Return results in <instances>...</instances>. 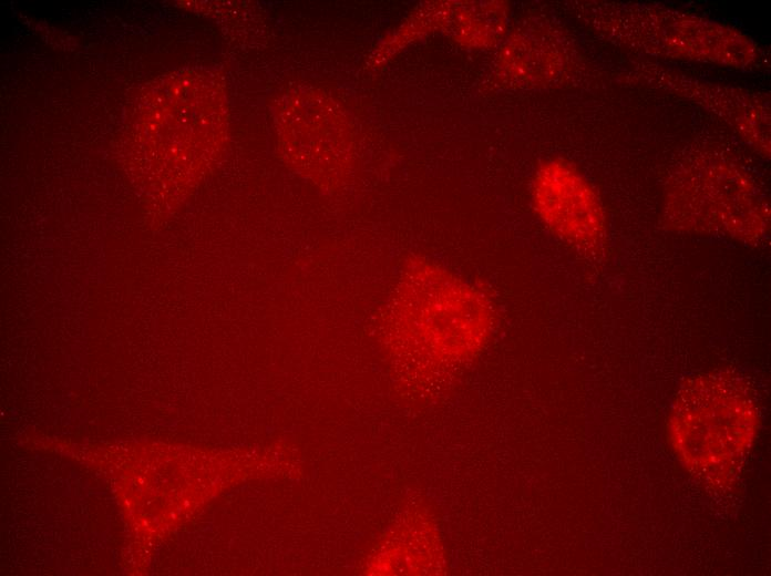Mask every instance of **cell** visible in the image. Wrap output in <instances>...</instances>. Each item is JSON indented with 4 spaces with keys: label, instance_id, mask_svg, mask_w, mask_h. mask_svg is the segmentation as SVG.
Wrapping results in <instances>:
<instances>
[{
    "label": "cell",
    "instance_id": "obj_1",
    "mask_svg": "<svg viewBox=\"0 0 771 576\" xmlns=\"http://www.w3.org/2000/svg\"><path fill=\"white\" fill-rule=\"evenodd\" d=\"M670 422L680 457L700 473L713 475L729 469L749 445L757 413L738 383L702 376L683 385Z\"/></svg>",
    "mask_w": 771,
    "mask_h": 576
},
{
    "label": "cell",
    "instance_id": "obj_2",
    "mask_svg": "<svg viewBox=\"0 0 771 576\" xmlns=\"http://www.w3.org/2000/svg\"><path fill=\"white\" fill-rule=\"evenodd\" d=\"M533 205L546 227L583 253H594L605 235L600 200L584 176L562 161L545 163L532 188Z\"/></svg>",
    "mask_w": 771,
    "mask_h": 576
}]
</instances>
